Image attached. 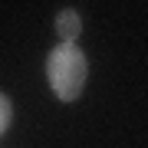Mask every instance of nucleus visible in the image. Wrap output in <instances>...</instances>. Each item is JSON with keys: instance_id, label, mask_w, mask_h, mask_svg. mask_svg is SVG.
Instances as JSON below:
<instances>
[{"instance_id": "1", "label": "nucleus", "mask_w": 148, "mask_h": 148, "mask_svg": "<svg viewBox=\"0 0 148 148\" xmlns=\"http://www.w3.org/2000/svg\"><path fill=\"white\" fill-rule=\"evenodd\" d=\"M86 76H89V63L76 43H59L46 56V79H49V89L56 92V99L76 102L86 89Z\"/></svg>"}, {"instance_id": "2", "label": "nucleus", "mask_w": 148, "mask_h": 148, "mask_svg": "<svg viewBox=\"0 0 148 148\" xmlns=\"http://www.w3.org/2000/svg\"><path fill=\"white\" fill-rule=\"evenodd\" d=\"M56 33L63 36V43H76V36L82 33V16H79V10H59V13H56Z\"/></svg>"}, {"instance_id": "3", "label": "nucleus", "mask_w": 148, "mask_h": 148, "mask_svg": "<svg viewBox=\"0 0 148 148\" xmlns=\"http://www.w3.org/2000/svg\"><path fill=\"white\" fill-rule=\"evenodd\" d=\"M10 122H13V102L7 99L3 92H0V135L10 128Z\"/></svg>"}]
</instances>
